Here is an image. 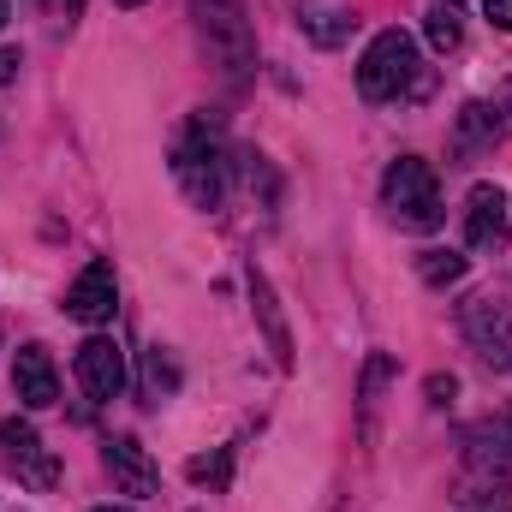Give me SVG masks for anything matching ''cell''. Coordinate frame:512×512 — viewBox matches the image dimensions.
<instances>
[{"mask_svg": "<svg viewBox=\"0 0 512 512\" xmlns=\"http://www.w3.org/2000/svg\"><path fill=\"white\" fill-rule=\"evenodd\" d=\"M459 512H512V411L483 417L465 435Z\"/></svg>", "mask_w": 512, "mask_h": 512, "instance_id": "cell-1", "label": "cell"}, {"mask_svg": "<svg viewBox=\"0 0 512 512\" xmlns=\"http://www.w3.org/2000/svg\"><path fill=\"white\" fill-rule=\"evenodd\" d=\"M358 90L364 102H399V96H423L429 90V72L417 60V42L405 30H382L364 60H358Z\"/></svg>", "mask_w": 512, "mask_h": 512, "instance_id": "cell-2", "label": "cell"}, {"mask_svg": "<svg viewBox=\"0 0 512 512\" xmlns=\"http://www.w3.org/2000/svg\"><path fill=\"white\" fill-rule=\"evenodd\" d=\"M227 143H221V126L209 120V114H197L191 131H185V143L173 149V173H179V185H185V197L197 203V209H215L221 197H227Z\"/></svg>", "mask_w": 512, "mask_h": 512, "instance_id": "cell-3", "label": "cell"}, {"mask_svg": "<svg viewBox=\"0 0 512 512\" xmlns=\"http://www.w3.org/2000/svg\"><path fill=\"white\" fill-rule=\"evenodd\" d=\"M382 203L393 209V221L411 227V233H435L441 215H447V209H441V179H435V167H429L423 155H399V161L387 167Z\"/></svg>", "mask_w": 512, "mask_h": 512, "instance_id": "cell-4", "label": "cell"}, {"mask_svg": "<svg viewBox=\"0 0 512 512\" xmlns=\"http://www.w3.org/2000/svg\"><path fill=\"white\" fill-rule=\"evenodd\" d=\"M191 18H197V36H203L209 60L227 78H245L256 66V36L251 18H245V0H191Z\"/></svg>", "mask_w": 512, "mask_h": 512, "instance_id": "cell-5", "label": "cell"}, {"mask_svg": "<svg viewBox=\"0 0 512 512\" xmlns=\"http://www.w3.org/2000/svg\"><path fill=\"white\" fill-rule=\"evenodd\" d=\"M459 328H465V340L483 352V364L512 370V292H477V298L459 310Z\"/></svg>", "mask_w": 512, "mask_h": 512, "instance_id": "cell-6", "label": "cell"}, {"mask_svg": "<svg viewBox=\"0 0 512 512\" xmlns=\"http://www.w3.org/2000/svg\"><path fill=\"white\" fill-rule=\"evenodd\" d=\"M0 453H6V465H12L18 483H30V489H54V483H60L54 453L42 447V435H36L24 417H6V423H0Z\"/></svg>", "mask_w": 512, "mask_h": 512, "instance_id": "cell-7", "label": "cell"}, {"mask_svg": "<svg viewBox=\"0 0 512 512\" xmlns=\"http://www.w3.org/2000/svg\"><path fill=\"white\" fill-rule=\"evenodd\" d=\"M114 304H120L114 262H108V256H96V262H90V268L66 286V316H78V322L102 328V322H114Z\"/></svg>", "mask_w": 512, "mask_h": 512, "instance_id": "cell-8", "label": "cell"}, {"mask_svg": "<svg viewBox=\"0 0 512 512\" xmlns=\"http://www.w3.org/2000/svg\"><path fill=\"white\" fill-rule=\"evenodd\" d=\"M512 221H507V191L501 185H477L465 203V245L471 251H507Z\"/></svg>", "mask_w": 512, "mask_h": 512, "instance_id": "cell-9", "label": "cell"}, {"mask_svg": "<svg viewBox=\"0 0 512 512\" xmlns=\"http://www.w3.org/2000/svg\"><path fill=\"white\" fill-rule=\"evenodd\" d=\"M78 382H84V393H90L96 405L120 399V387H126V358H120V346H114L108 334H90V340L78 346Z\"/></svg>", "mask_w": 512, "mask_h": 512, "instance_id": "cell-10", "label": "cell"}, {"mask_svg": "<svg viewBox=\"0 0 512 512\" xmlns=\"http://www.w3.org/2000/svg\"><path fill=\"white\" fill-rule=\"evenodd\" d=\"M102 459H108V477H114V489H120V495H137V501H143V495H155V489H161L155 459H149L131 435H114Z\"/></svg>", "mask_w": 512, "mask_h": 512, "instance_id": "cell-11", "label": "cell"}, {"mask_svg": "<svg viewBox=\"0 0 512 512\" xmlns=\"http://www.w3.org/2000/svg\"><path fill=\"white\" fill-rule=\"evenodd\" d=\"M12 393L24 405H36V411H48L60 399V376H54L48 346H18V358H12Z\"/></svg>", "mask_w": 512, "mask_h": 512, "instance_id": "cell-12", "label": "cell"}, {"mask_svg": "<svg viewBox=\"0 0 512 512\" xmlns=\"http://www.w3.org/2000/svg\"><path fill=\"white\" fill-rule=\"evenodd\" d=\"M251 298H256V316H262V328H268L274 364H280V370H292V334H286V322H280V304H274V292H268L262 268H251Z\"/></svg>", "mask_w": 512, "mask_h": 512, "instance_id": "cell-13", "label": "cell"}, {"mask_svg": "<svg viewBox=\"0 0 512 512\" xmlns=\"http://www.w3.org/2000/svg\"><path fill=\"white\" fill-rule=\"evenodd\" d=\"M495 143H501V108L471 102V108L459 114V149H465V155H477V149H495Z\"/></svg>", "mask_w": 512, "mask_h": 512, "instance_id": "cell-14", "label": "cell"}, {"mask_svg": "<svg viewBox=\"0 0 512 512\" xmlns=\"http://www.w3.org/2000/svg\"><path fill=\"white\" fill-rule=\"evenodd\" d=\"M298 24L310 30V42H322V48H340L346 36H352V18L340 12V6H316V0H304L298 6Z\"/></svg>", "mask_w": 512, "mask_h": 512, "instance_id": "cell-15", "label": "cell"}, {"mask_svg": "<svg viewBox=\"0 0 512 512\" xmlns=\"http://www.w3.org/2000/svg\"><path fill=\"white\" fill-rule=\"evenodd\" d=\"M423 30H429V48H435V54H453V48L465 42V6H453V0H435Z\"/></svg>", "mask_w": 512, "mask_h": 512, "instance_id": "cell-16", "label": "cell"}, {"mask_svg": "<svg viewBox=\"0 0 512 512\" xmlns=\"http://www.w3.org/2000/svg\"><path fill=\"white\" fill-rule=\"evenodd\" d=\"M465 268H471V256H459V251H423L417 256V274L429 286H453V280H465Z\"/></svg>", "mask_w": 512, "mask_h": 512, "instance_id": "cell-17", "label": "cell"}, {"mask_svg": "<svg viewBox=\"0 0 512 512\" xmlns=\"http://www.w3.org/2000/svg\"><path fill=\"white\" fill-rule=\"evenodd\" d=\"M227 471H233V447H221L215 459H191V477H197V483H215V489H221Z\"/></svg>", "mask_w": 512, "mask_h": 512, "instance_id": "cell-18", "label": "cell"}, {"mask_svg": "<svg viewBox=\"0 0 512 512\" xmlns=\"http://www.w3.org/2000/svg\"><path fill=\"white\" fill-rule=\"evenodd\" d=\"M483 18H489L495 30H512V0H483Z\"/></svg>", "mask_w": 512, "mask_h": 512, "instance_id": "cell-19", "label": "cell"}, {"mask_svg": "<svg viewBox=\"0 0 512 512\" xmlns=\"http://www.w3.org/2000/svg\"><path fill=\"white\" fill-rule=\"evenodd\" d=\"M42 6H48V18H54V24H72V18L84 12V0H42Z\"/></svg>", "mask_w": 512, "mask_h": 512, "instance_id": "cell-20", "label": "cell"}, {"mask_svg": "<svg viewBox=\"0 0 512 512\" xmlns=\"http://www.w3.org/2000/svg\"><path fill=\"white\" fill-rule=\"evenodd\" d=\"M453 393H459V382H453V376H429V405H447Z\"/></svg>", "mask_w": 512, "mask_h": 512, "instance_id": "cell-21", "label": "cell"}, {"mask_svg": "<svg viewBox=\"0 0 512 512\" xmlns=\"http://www.w3.org/2000/svg\"><path fill=\"white\" fill-rule=\"evenodd\" d=\"M18 66H24V54H18V48H0V84H12Z\"/></svg>", "mask_w": 512, "mask_h": 512, "instance_id": "cell-22", "label": "cell"}, {"mask_svg": "<svg viewBox=\"0 0 512 512\" xmlns=\"http://www.w3.org/2000/svg\"><path fill=\"white\" fill-rule=\"evenodd\" d=\"M501 114H512V84L501 90Z\"/></svg>", "mask_w": 512, "mask_h": 512, "instance_id": "cell-23", "label": "cell"}, {"mask_svg": "<svg viewBox=\"0 0 512 512\" xmlns=\"http://www.w3.org/2000/svg\"><path fill=\"white\" fill-rule=\"evenodd\" d=\"M6 18H12V6H6V0H0V24H6Z\"/></svg>", "mask_w": 512, "mask_h": 512, "instance_id": "cell-24", "label": "cell"}, {"mask_svg": "<svg viewBox=\"0 0 512 512\" xmlns=\"http://www.w3.org/2000/svg\"><path fill=\"white\" fill-rule=\"evenodd\" d=\"M114 6H143V0H114Z\"/></svg>", "mask_w": 512, "mask_h": 512, "instance_id": "cell-25", "label": "cell"}, {"mask_svg": "<svg viewBox=\"0 0 512 512\" xmlns=\"http://www.w3.org/2000/svg\"><path fill=\"white\" fill-rule=\"evenodd\" d=\"M96 512H126V507H96Z\"/></svg>", "mask_w": 512, "mask_h": 512, "instance_id": "cell-26", "label": "cell"}]
</instances>
